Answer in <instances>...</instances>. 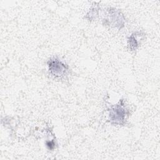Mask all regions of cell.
Wrapping results in <instances>:
<instances>
[{"label":"cell","mask_w":160,"mask_h":160,"mask_svg":"<svg viewBox=\"0 0 160 160\" xmlns=\"http://www.w3.org/2000/svg\"><path fill=\"white\" fill-rule=\"evenodd\" d=\"M49 70L54 75H61L66 71V67L61 62L57 59L52 60L49 64Z\"/></svg>","instance_id":"1"},{"label":"cell","mask_w":160,"mask_h":160,"mask_svg":"<svg viewBox=\"0 0 160 160\" xmlns=\"http://www.w3.org/2000/svg\"><path fill=\"white\" fill-rule=\"evenodd\" d=\"M124 109L119 106H117L116 108L113 109L111 111V118L112 120L118 122V121H122L124 117Z\"/></svg>","instance_id":"2"}]
</instances>
